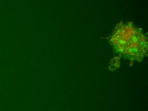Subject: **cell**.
Wrapping results in <instances>:
<instances>
[{"label":"cell","instance_id":"6da1fadb","mask_svg":"<svg viewBox=\"0 0 148 111\" xmlns=\"http://www.w3.org/2000/svg\"><path fill=\"white\" fill-rule=\"evenodd\" d=\"M113 46L119 53L134 59H140L147 52V41L143 33L132 25L122 24L111 38Z\"/></svg>","mask_w":148,"mask_h":111}]
</instances>
